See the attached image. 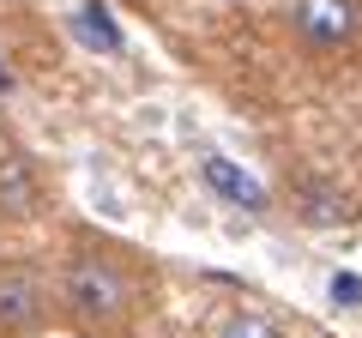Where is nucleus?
<instances>
[{
	"instance_id": "obj_6",
	"label": "nucleus",
	"mask_w": 362,
	"mask_h": 338,
	"mask_svg": "<svg viewBox=\"0 0 362 338\" xmlns=\"http://www.w3.org/2000/svg\"><path fill=\"white\" fill-rule=\"evenodd\" d=\"M199 182L211 187V194L223 199V206H242V211H266V187L247 175V169H235L223 151H206L199 157Z\"/></svg>"
},
{
	"instance_id": "obj_5",
	"label": "nucleus",
	"mask_w": 362,
	"mask_h": 338,
	"mask_svg": "<svg viewBox=\"0 0 362 338\" xmlns=\"http://www.w3.org/2000/svg\"><path fill=\"white\" fill-rule=\"evenodd\" d=\"M290 206H296V218L302 223H314V230H332V223H344L350 211V194L338 182H326V175H302L296 187H290Z\"/></svg>"
},
{
	"instance_id": "obj_3",
	"label": "nucleus",
	"mask_w": 362,
	"mask_h": 338,
	"mask_svg": "<svg viewBox=\"0 0 362 338\" xmlns=\"http://www.w3.org/2000/svg\"><path fill=\"white\" fill-rule=\"evenodd\" d=\"M290 30L314 54H344L362 30V6L356 0H290Z\"/></svg>"
},
{
	"instance_id": "obj_2",
	"label": "nucleus",
	"mask_w": 362,
	"mask_h": 338,
	"mask_svg": "<svg viewBox=\"0 0 362 338\" xmlns=\"http://www.w3.org/2000/svg\"><path fill=\"white\" fill-rule=\"evenodd\" d=\"M54 320V278L37 260H0V338H42Z\"/></svg>"
},
{
	"instance_id": "obj_8",
	"label": "nucleus",
	"mask_w": 362,
	"mask_h": 338,
	"mask_svg": "<svg viewBox=\"0 0 362 338\" xmlns=\"http://www.w3.org/2000/svg\"><path fill=\"white\" fill-rule=\"evenodd\" d=\"M332 302H338V308H356V302H362V278H344V272H338V278H332Z\"/></svg>"
},
{
	"instance_id": "obj_4",
	"label": "nucleus",
	"mask_w": 362,
	"mask_h": 338,
	"mask_svg": "<svg viewBox=\"0 0 362 338\" xmlns=\"http://www.w3.org/2000/svg\"><path fill=\"white\" fill-rule=\"evenodd\" d=\"M49 211V187H42V169L25 151H0V218L6 223H30Z\"/></svg>"
},
{
	"instance_id": "obj_7",
	"label": "nucleus",
	"mask_w": 362,
	"mask_h": 338,
	"mask_svg": "<svg viewBox=\"0 0 362 338\" xmlns=\"http://www.w3.org/2000/svg\"><path fill=\"white\" fill-rule=\"evenodd\" d=\"M218 338H278V326H272V320H259V314H235V320L223 326Z\"/></svg>"
},
{
	"instance_id": "obj_1",
	"label": "nucleus",
	"mask_w": 362,
	"mask_h": 338,
	"mask_svg": "<svg viewBox=\"0 0 362 338\" xmlns=\"http://www.w3.org/2000/svg\"><path fill=\"white\" fill-rule=\"evenodd\" d=\"M157 302V266L133 242L73 223L54 266V308L78 338H127Z\"/></svg>"
}]
</instances>
